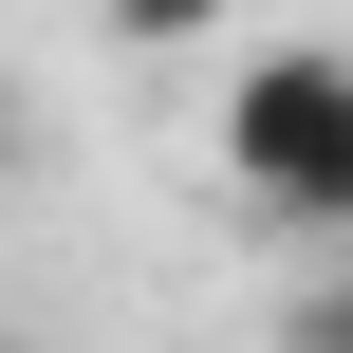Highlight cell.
Wrapping results in <instances>:
<instances>
[{
	"label": "cell",
	"mask_w": 353,
	"mask_h": 353,
	"mask_svg": "<svg viewBox=\"0 0 353 353\" xmlns=\"http://www.w3.org/2000/svg\"><path fill=\"white\" fill-rule=\"evenodd\" d=\"M261 0H93V37L112 56H205V37H242Z\"/></svg>",
	"instance_id": "2"
},
{
	"label": "cell",
	"mask_w": 353,
	"mask_h": 353,
	"mask_svg": "<svg viewBox=\"0 0 353 353\" xmlns=\"http://www.w3.org/2000/svg\"><path fill=\"white\" fill-rule=\"evenodd\" d=\"M279 353H353V242L298 261V298H279Z\"/></svg>",
	"instance_id": "3"
},
{
	"label": "cell",
	"mask_w": 353,
	"mask_h": 353,
	"mask_svg": "<svg viewBox=\"0 0 353 353\" xmlns=\"http://www.w3.org/2000/svg\"><path fill=\"white\" fill-rule=\"evenodd\" d=\"M0 353H19V335H0Z\"/></svg>",
	"instance_id": "5"
},
{
	"label": "cell",
	"mask_w": 353,
	"mask_h": 353,
	"mask_svg": "<svg viewBox=\"0 0 353 353\" xmlns=\"http://www.w3.org/2000/svg\"><path fill=\"white\" fill-rule=\"evenodd\" d=\"M0 186H19V93H0Z\"/></svg>",
	"instance_id": "4"
},
{
	"label": "cell",
	"mask_w": 353,
	"mask_h": 353,
	"mask_svg": "<svg viewBox=\"0 0 353 353\" xmlns=\"http://www.w3.org/2000/svg\"><path fill=\"white\" fill-rule=\"evenodd\" d=\"M205 149H223L242 223H279L298 261L353 242V37H242V74H223V112H205Z\"/></svg>",
	"instance_id": "1"
}]
</instances>
